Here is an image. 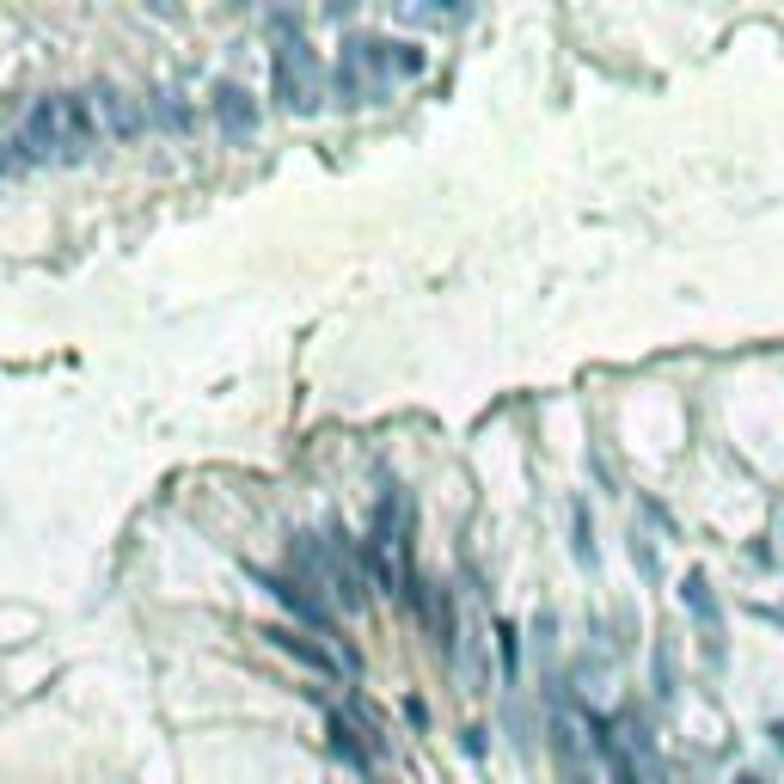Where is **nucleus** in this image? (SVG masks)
Listing matches in <instances>:
<instances>
[{
	"instance_id": "7ed1b4c3",
	"label": "nucleus",
	"mask_w": 784,
	"mask_h": 784,
	"mask_svg": "<svg viewBox=\"0 0 784 784\" xmlns=\"http://www.w3.org/2000/svg\"><path fill=\"white\" fill-rule=\"evenodd\" d=\"M258 588L264 595H276L294 619H307V625H319V631H331V601L325 595H307V582H294V576H270V570H258Z\"/></svg>"
},
{
	"instance_id": "f03ea898",
	"label": "nucleus",
	"mask_w": 784,
	"mask_h": 784,
	"mask_svg": "<svg viewBox=\"0 0 784 784\" xmlns=\"http://www.w3.org/2000/svg\"><path fill=\"white\" fill-rule=\"evenodd\" d=\"M307 564H313V576H319V588H331V601L343 607V613H356V607H368V576L337 552V539H319V546H307Z\"/></svg>"
},
{
	"instance_id": "39448f33",
	"label": "nucleus",
	"mask_w": 784,
	"mask_h": 784,
	"mask_svg": "<svg viewBox=\"0 0 784 784\" xmlns=\"http://www.w3.org/2000/svg\"><path fill=\"white\" fill-rule=\"evenodd\" d=\"M497 644H503V668H521V644H515V625H497Z\"/></svg>"
},
{
	"instance_id": "20e7f679",
	"label": "nucleus",
	"mask_w": 784,
	"mask_h": 784,
	"mask_svg": "<svg viewBox=\"0 0 784 784\" xmlns=\"http://www.w3.org/2000/svg\"><path fill=\"white\" fill-rule=\"evenodd\" d=\"M264 637H270V650L294 656L301 668H313V674H325V680H343V662H337L325 644H307V631H294V625H264Z\"/></svg>"
},
{
	"instance_id": "f257e3e1",
	"label": "nucleus",
	"mask_w": 784,
	"mask_h": 784,
	"mask_svg": "<svg viewBox=\"0 0 784 784\" xmlns=\"http://www.w3.org/2000/svg\"><path fill=\"white\" fill-rule=\"evenodd\" d=\"M92 135H98L92 98H80V92H43L37 105L25 111V123H19V154L25 160H74V154L92 147Z\"/></svg>"
}]
</instances>
